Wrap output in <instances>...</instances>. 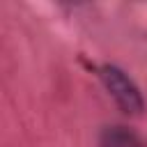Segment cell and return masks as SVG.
I'll return each instance as SVG.
<instances>
[{"mask_svg": "<svg viewBox=\"0 0 147 147\" xmlns=\"http://www.w3.org/2000/svg\"><path fill=\"white\" fill-rule=\"evenodd\" d=\"M96 74H99L103 87L108 90V94L122 108V113H126V115H142L145 99L140 94V87L133 83L131 76H126V71H122L115 64H101L96 69Z\"/></svg>", "mask_w": 147, "mask_h": 147, "instance_id": "obj_1", "label": "cell"}, {"mask_svg": "<svg viewBox=\"0 0 147 147\" xmlns=\"http://www.w3.org/2000/svg\"><path fill=\"white\" fill-rule=\"evenodd\" d=\"M103 147H138L136 138L122 129H108L103 133Z\"/></svg>", "mask_w": 147, "mask_h": 147, "instance_id": "obj_2", "label": "cell"}]
</instances>
